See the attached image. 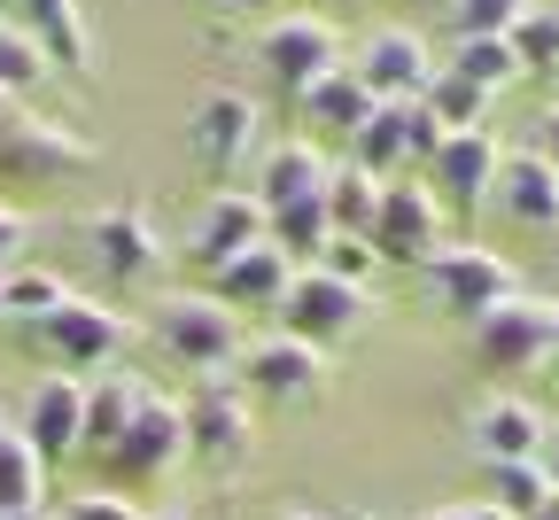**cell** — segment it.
Returning <instances> with one entry per match:
<instances>
[{
  "label": "cell",
  "mask_w": 559,
  "mask_h": 520,
  "mask_svg": "<svg viewBox=\"0 0 559 520\" xmlns=\"http://www.w3.org/2000/svg\"><path fill=\"white\" fill-rule=\"evenodd\" d=\"M156 342L194 365V374H226V365H241L249 334H241V311L218 304V295H164L156 304Z\"/></svg>",
  "instance_id": "cell-1"
},
{
  "label": "cell",
  "mask_w": 559,
  "mask_h": 520,
  "mask_svg": "<svg viewBox=\"0 0 559 520\" xmlns=\"http://www.w3.org/2000/svg\"><path fill=\"white\" fill-rule=\"evenodd\" d=\"M366 311H373V295L358 280H334L326 264H304L288 280V295H280V334H296L311 350H334L342 334L366 327Z\"/></svg>",
  "instance_id": "cell-2"
},
{
  "label": "cell",
  "mask_w": 559,
  "mask_h": 520,
  "mask_svg": "<svg viewBox=\"0 0 559 520\" xmlns=\"http://www.w3.org/2000/svg\"><path fill=\"white\" fill-rule=\"evenodd\" d=\"M249 451H257L249 389L234 374H202V389L187 397V459H202L210 474H234Z\"/></svg>",
  "instance_id": "cell-3"
},
{
  "label": "cell",
  "mask_w": 559,
  "mask_h": 520,
  "mask_svg": "<svg viewBox=\"0 0 559 520\" xmlns=\"http://www.w3.org/2000/svg\"><path fill=\"white\" fill-rule=\"evenodd\" d=\"M419 280H428V304L451 311V319H466V327H474L489 304H506V295L521 287L513 264H506L498 249H481V241H443L428 264H419Z\"/></svg>",
  "instance_id": "cell-4"
},
{
  "label": "cell",
  "mask_w": 559,
  "mask_h": 520,
  "mask_svg": "<svg viewBox=\"0 0 559 520\" xmlns=\"http://www.w3.org/2000/svg\"><path fill=\"white\" fill-rule=\"evenodd\" d=\"M474 357L498 374H551V304L528 287H513L506 304H489L474 319Z\"/></svg>",
  "instance_id": "cell-5"
},
{
  "label": "cell",
  "mask_w": 559,
  "mask_h": 520,
  "mask_svg": "<svg viewBox=\"0 0 559 520\" xmlns=\"http://www.w3.org/2000/svg\"><path fill=\"white\" fill-rule=\"evenodd\" d=\"M366 241H373L381 264H428V257L451 241V234H443V202L428 194V179H389Z\"/></svg>",
  "instance_id": "cell-6"
},
{
  "label": "cell",
  "mask_w": 559,
  "mask_h": 520,
  "mask_svg": "<svg viewBox=\"0 0 559 520\" xmlns=\"http://www.w3.org/2000/svg\"><path fill=\"white\" fill-rule=\"evenodd\" d=\"M187 459V404H171V397H140V412H132V427L102 451V466L117 474V482H164L171 466Z\"/></svg>",
  "instance_id": "cell-7"
},
{
  "label": "cell",
  "mask_w": 559,
  "mask_h": 520,
  "mask_svg": "<svg viewBox=\"0 0 559 520\" xmlns=\"http://www.w3.org/2000/svg\"><path fill=\"white\" fill-rule=\"evenodd\" d=\"M257 140H264V109H257L249 94H234V86L202 94L194 117H187V147H194V164H202L210 179H234V172L257 156Z\"/></svg>",
  "instance_id": "cell-8"
},
{
  "label": "cell",
  "mask_w": 559,
  "mask_h": 520,
  "mask_svg": "<svg viewBox=\"0 0 559 520\" xmlns=\"http://www.w3.org/2000/svg\"><path fill=\"white\" fill-rule=\"evenodd\" d=\"M257 62H264V79L296 102L304 86H319L326 70H342L349 55H342V32H334L326 16H280V24H264Z\"/></svg>",
  "instance_id": "cell-9"
},
{
  "label": "cell",
  "mask_w": 559,
  "mask_h": 520,
  "mask_svg": "<svg viewBox=\"0 0 559 520\" xmlns=\"http://www.w3.org/2000/svg\"><path fill=\"white\" fill-rule=\"evenodd\" d=\"M32 334L55 350L62 374H94V365H117L124 342H132V327H124L109 304H94V295H70V304H62L47 327H32Z\"/></svg>",
  "instance_id": "cell-10"
},
{
  "label": "cell",
  "mask_w": 559,
  "mask_h": 520,
  "mask_svg": "<svg viewBox=\"0 0 559 520\" xmlns=\"http://www.w3.org/2000/svg\"><path fill=\"white\" fill-rule=\"evenodd\" d=\"M349 70L366 79L373 102H419V94H428V79H436V47L419 39L412 24H381L358 55H349Z\"/></svg>",
  "instance_id": "cell-11"
},
{
  "label": "cell",
  "mask_w": 559,
  "mask_h": 520,
  "mask_svg": "<svg viewBox=\"0 0 559 520\" xmlns=\"http://www.w3.org/2000/svg\"><path fill=\"white\" fill-rule=\"evenodd\" d=\"M16 427H24V442L39 451V466L79 459V451H86V381H79V374H47V381L24 397Z\"/></svg>",
  "instance_id": "cell-12"
},
{
  "label": "cell",
  "mask_w": 559,
  "mask_h": 520,
  "mask_svg": "<svg viewBox=\"0 0 559 520\" xmlns=\"http://www.w3.org/2000/svg\"><path fill=\"white\" fill-rule=\"evenodd\" d=\"M498 164H506V147H498V132H489V125L443 132V147L428 156V194H436L443 210H481L489 187H498Z\"/></svg>",
  "instance_id": "cell-13"
},
{
  "label": "cell",
  "mask_w": 559,
  "mask_h": 520,
  "mask_svg": "<svg viewBox=\"0 0 559 520\" xmlns=\"http://www.w3.org/2000/svg\"><path fill=\"white\" fill-rule=\"evenodd\" d=\"M241 389L249 397H272V404H304L326 389V350L296 342V334H264L241 350Z\"/></svg>",
  "instance_id": "cell-14"
},
{
  "label": "cell",
  "mask_w": 559,
  "mask_h": 520,
  "mask_svg": "<svg viewBox=\"0 0 559 520\" xmlns=\"http://www.w3.org/2000/svg\"><path fill=\"white\" fill-rule=\"evenodd\" d=\"M489 202H498V217L521 226V234H559V164L544 156V147H521V156L498 164Z\"/></svg>",
  "instance_id": "cell-15"
},
{
  "label": "cell",
  "mask_w": 559,
  "mask_h": 520,
  "mask_svg": "<svg viewBox=\"0 0 559 520\" xmlns=\"http://www.w3.org/2000/svg\"><path fill=\"white\" fill-rule=\"evenodd\" d=\"M544 412L528 397H481L466 412V442H474V459L481 466H506V459H536L544 451Z\"/></svg>",
  "instance_id": "cell-16"
},
{
  "label": "cell",
  "mask_w": 559,
  "mask_h": 520,
  "mask_svg": "<svg viewBox=\"0 0 559 520\" xmlns=\"http://www.w3.org/2000/svg\"><path fill=\"white\" fill-rule=\"evenodd\" d=\"M257 241H264V202L241 194V187H218V194H210V210L194 217L187 257H194L202 272H218V264H234V257L257 249Z\"/></svg>",
  "instance_id": "cell-17"
},
{
  "label": "cell",
  "mask_w": 559,
  "mask_h": 520,
  "mask_svg": "<svg viewBox=\"0 0 559 520\" xmlns=\"http://www.w3.org/2000/svg\"><path fill=\"white\" fill-rule=\"evenodd\" d=\"M94 264L109 272V280H124V287H140V280H156L164 272V241H156V226H148V210H102L94 217Z\"/></svg>",
  "instance_id": "cell-18"
},
{
  "label": "cell",
  "mask_w": 559,
  "mask_h": 520,
  "mask_svg": "<svg viewBox=\"0 0 559 520\" xmlns=\"http://www.w3.org/2000/svg\"><path fill=\"white\" fill-rule=\"evenodd\" d=\"M79 164H94V147L79 132L47 125V117H24V125L0 132V172H9V179H62Z\"/></svg>",
  "instance_id": "cell-19"
},
{
  "label": "cell",
  "mask_w": 559,
  "mask_h": 520,
  "mask_svg": "<svg viewBox=\"0 0 559 520\" xmlns=\"http://www.w3.org/2000/svg\"><path fill=\"white\" fill-rule=\"evenodd\" d=\"M9 24H24L55 70H94V32L79 0H9Z\"/></svg>",
  "instance_id": "cell-20"
},
{
  "label": "cell",
  "mask_w": 559,
  "mask_h": 520,
  "mask_svg": "<svg viewBox=\"0 0 559 520\" xmlns=\"http://www.w3.org/2000/svg\"><path fill=\"white\" fill-rule=\"evenodd\" d=\"M288 280H296V264L280 257L272 241H257V249H241L234 264L210 272V295H218V304H249V311H280Z\"/></svg>",
  "instance_id": "cell-21"
},
{
  "label": "cell",
  "mask_w": 559,
  "mask_h": 520,
  "mask_svg": "<svg viewBox=\"0 0 559 520\" xmlns=\"http://www.w3.org/2000/svg\"><path fill=\"white\" fill-rule=\"evenodd\" d=\"M412 109L419 102H373V117L349 132V164L373 172V179H396L404 164H419L412 156Z\"/></svg>",
  "instance_id": "cell-22"
},
{
  "label": "cell",
  "mask_w": 559,
  "mask_h": 520,
  "mask_svg": "<svg viewBox=\"0 0 559 520\" xmlns=\"http://www.w3.org/2000/svg\"><path fill=\"white\" fill-rule=\"evenodd\" d=\"M326 156H319V147L311 140H280L272 147V156L257 164V202L264 210H288V202H304V194H326Z\"/></svg>",
  "instance_id": "cell-23"
},
{
  "label": "cell",
  "mask_w": 559,
  "mask_h": 520,
  "mask_svg": "<svg viewBox=\"0 0 559 520\" xmlns=\"http://www.w3.org/2000/svg\"><path fill=\"white\" fill-rule=\"evenodd\" d=\"M296 109H304L319 132H342V140H349V132H358V125L373 117V94H366V79H358V70L342 62V70H326L319 86H304V94H296Z\"/></svg>",
  "instance_id": "cell-24"
},
{
  "label": "cell",
  "mask_w": 559,
  "mask_h": 520,
  "mask_svg": "<svg viewBox=\"0 0 559 520\" xmlns=\"http://www.w3.org/2000/svg\"><path fill=\"white\" fill-rule=\"evenodd\" d=\"M264 241L288 257L296 272L304 264H319V249L334 241V217H326V194H304V202H288V210H264Z\"/></svg>",
  "instance_id": "cell-25"
},
{
  "label": "cell",
  "mask_w": 559,
  "mask_h": 520,
  "mask_svg": "<svg viewBox=\"0 0 559 520\" xmlns=\"http://www.w3.org/2000/svg\"><path fill=\"white\" fill-rule=\"evenodd\" d=\"M140 397H148V389H140L132 374H94V381H86V451H94V459L132 427Z\"/></svg>",
  "instance_id": "cell-26"
},
{
  "label": "cell",
  "mask_w": 559,
  "mask_h": 520,
  "mask_svg": "<svg viewBox=\"0 0 559 520\" xmlns=\"http://www.w3.org/2000/svg\"><path fill=\"white\" fill-rule=\"evenodd\" d=\"M481 474H489V505L513 512V520H544V512L559 505L544 459H506V466H481Z\"/></svg>",
  "instance_id": "cell-27"
},
{
  "label": "cell",
  "mask_w": 559,
  "mask_h": 520,
  "mask_svg": "<svg viewBox=\"0 0 559 520\" xmlns=\"http://www.w3.org/2000/svg\"><path fill=\"white\" fill-rule=\"evenodd\" d=\"M381 187H389V179H373V172H358V164H334V172H326V217H334V234L366 241L373 210H381Z\"/></svg>",
  "instance_id": "cell-28"
},
{
  "label": "cell",
  "mask_w": 559,
  "mask_h": 520,
  "mask_svg": "<svg viewBox=\"0 0 559 520\" xmlns=\"http://www.w3.org/2000/svg\"><path fill=\"white\" fill-rule=\"evenodd\" d=\"M443 70L474 79L481 94H506V86H521V79H528V70H521V55H513V39H498V32H489V39H459Z\"/></svg>",
  "instance_id": "cell-29"
},
{
  "label": "cell",
  "mask_w": 559,
  "mask_h": 520,
  "mask_svg": "<svg viewBox=\"0 0 559 520\" xmlns=\"http://www.w3.org/2000/svg\"><path fill=\"white\" fill-rule=\"evenodd\" d=\"M55 79V62H47V47L24 32V24H9V16H0V86H9L16 102H32L39 86Z\"/></svg>",
  "instance_id": "cell-30"
},
{
  "label": "cell",
  "mask_w": 559,
  "mask_h": 520,
  "mask_svg": "<svg viewBox=\"0 0 559 520\" xmlns=\"http://www.w3.org/2000/svg\"><path fill=\"white\" fill-rule=\"evenodd\" d=\"M419 102H428V117H436L443 132H474V125L489 117V102H498V94H481L474 79H459V70H436Z\"/></svg>",
  "instance_id": "cell-31"
},
{
  "label": "cell",
  "mask_w": 559,
  "mask_h": 520,
  "mask_svg": "<svg viewBox=\"0 0 559 520\" xmlns=\"http://www.w3.org/2000/svg\"><path fill=\"white\" fill-rule=\"evenodd\" d=\"M62 304H70V287L55 272H9V280H0V311H9L16 327H47Z\"/></svg>",
  "instance_id": "cell-32"
},
{
  "label": "cell",
  "mask_w": 559,
  "mask_h": 520,
  "mask_svg": "<svg viewBox=\"0 0 559 520\" xmlns=\"http://www.w3.org/2000/svg\"><path fill=\"white\" fill-rule=\"evenodd\" d=\"M39 482H47V466H39V451L24 442V427L0 442V512H32L39 505Z\"/></svg>",
  "instance_id": "cell-33"
},
{
  "label": "cell",
  "mask_w": 559,
  "mask_h": 520,
  "mask_svg": "<svg viewBox=\"0 0 559 520\" xmlns=\"http://www.w3.org/2000/svg\"><path fill=\"white\" fill-rule=\"evenodd\" d=\"M506 39H513L521 70H551V62H559V9H551V0H536V9H528Z\"/></svg>",
  "instance_id": "cell-34"
},
{
  "label": "cell",
  "mask_w": 559,
  "mask_h": 520,
  "mask_svg": "<svg viewBox=\"0 0 559 520\" xmlns=\"http://www.w3.org/2000/svg\"><path fill=\"white\" fill-rule=\"evenodd\" d=\"M528 9H536V0H451V24H459V39H489V32L506 39Z\"/></svg>",
  "instance_id": "cell-35"
},
{
  "label": "cell",
  "mask_w": 559,
  "mask_h": 520,
  "mask_svg": "<svg viewBox=\"0 0 559 520\" xmlns=\"http://www.w3.org/2000/svg\"><path fill=\"white\" fill-rule=\"evenodd\" d=\"M319 264H326L334 280H358V287H366V272H373L381 257H373V241H349V234H334V241L319 249Z\"/></svg>",
  "instance_id": "cell-36"
},
{
  "label": "cell",
  "mask_w": 559,
  "mask_h": 520,
  "mask_svg": "<svg viewBox=\"0 0 559 520\" xmlns=\"http://www.w3.org/2000/svg\"><path fill=\"white\" fill-rule=\"evenodd\" d=\"M62 520H148L132 497H117V489H86V497H70L62 505Z\"/></svg>",
  "instance_id": "cell-37"
},
{
  "label": "cell",
  "mask_w": 559,
  "mask_h": 520,
  "mask_svg": "<svg viewBox=\"0 0 559 520\" xmlns=\"http://www.w3.org/2000/svg\"><path fill=\"white\" fill-rule=\"evenodd\" d=\"M24 234H32V226H24V210H9V202H0V280L16 272V257H24Z\"/></svg>",
  "instance_id": "cell-38"
},
{
  "label": "cell",
  "mask_w": 559,
  "mask_h": 520,
  "mask_svg": "<svg viewBox=\"0 0 559 520\" xmlns=\"http://www.w3.org/2000/svg\"><path fill=\"white\" fill-rule=\"evenodd\" d=\"M428 520H513V512H498V505L481 497V505H443V512H428Z\"/></svg>",
  "instance_id": "cell-39"
},
{
  "label": "cell",
  "mask_w": 559,
  "mask_h": 520,
  "mask_svg": "<svg viewBox=\"0 0 559 520\" xmlns=\"http://www.w3.org/2000/svg\"><path fill=\"white\" fill-rule=\"evenodd\" d=\"M202 9H210V16H264L272 0H202Z\"/></svg>",
  "instance_id": "cell-40"
},
{
  "label": "cell",
  "mask_w": 559,
  "mask_h": 520,
  "mask_svg": "<svg viewBox=\"0 0 559 520\" xmlns=\"http://www.w3.org/2000/svg\"><path fill=\"white\" fill-rule=\"evenodd\" d=\"M24 117H32V109H24V102H16L9 86H0V132H9V125H24Z\"/></svg>",
  "instance_id": "cell-41"
},
{
  "label": "cell",
  "mask_w": 559,
  "mask_h": 520,
  "mask_svg": "<svg viewBox=\"0 0 559 520\" xmlns=\"http://www.w3.org/2000/svg\"><path fill=\"white\" fill-rule=\"evenodd\" d=\"M536 459H544V474H551V489H559V427L544 435V451H536Z\"/></svg>",
  "instance_id": "cell-42"
},
{
  "label": "cell",
  "mask_w": 559,
  "mask_h": 520,
  "mask_svg": "<svg viewBox=\"0 0 559 520\" xmlns=\"http://www.w3.org/2000/svg\"><path fill=\"white\" fill-rule=\"evenodd\" d=\"M544 156L559 164V109H544Z\"/></svg>",
  "instance_id": "cell-43"
},
{
  "label": "cell",
  "mask_w": 559,
  "mask_h": 520,
  "mask_svg": "<svg viewBox=\"0 0 559 520\" xmlns=\"http://www.w3.org/2000/svg\"><path fill=\"white\" fill-rule=\"evenodd\" d=\"M551 374H559V304H551Z\"/></svg>",
  "instance_id": "cell-44"
},
{
  "label": "cell",
  "mask_w": 559,
  "mask_h": 520,
  "mask_svg": "<svg viewBox=\"0 0 559 520\" xmlns=\"http://www.w3.org/2000/svg\"><path fill=\"white\" fill-rule=\"evenodd\" d=\"M0 520H47V512H39V505H32V512H0Z\"/></svg>",
  "instance_id": "cell-45"
},
{
  "label": "cell",
  "mask_w": 559,
  "mask_h": 520,
  "mask_svg": "<svg viewBox=\"0 0 559 520\" xmlns=\"http://www.w3.org/2000/svg\"><path fill=\"white\" fill-rule=\"evenodd\" d=\"M9 435H16V419H9V412H0V442H9Z\"/></svg>",
  "instance_id": "cell-46"
},
{
  "label": "cell",
  "mask_w": 559,
  "mask_h": 520,
  "mask_svg": "<svg viewBox=\"0 0 559 520\" xmlns=\"http://www.w3.org/2000/svg\"><path fill=\"white\" fill-rule=\"evenodd\" d=\"M288 520H319V512H288Z\"/></svg>",
  "instance_id": "cell-47"
},
{
  "label": "cell",
  "mask_w": 559,
  "mask_h": 520,
  "mask_svg": "<svg viewBox=\"0 0 559 520\" xmlns=\"http://www.w3.org/2000/svg\"><path fill=\"white\" fill-rule=\"evenodd\" d=\"M544 520H559V505H551V512H544Z\"/></svg>",
  "instance_id": "cell-48"
},
{
  "label": "cell",
  "mask_w": 559,
  "mask_h": 520,
  "mask_svg": "<svg viewBox=\"0 0 559 520\" xmlns=\"http://www.w3.org/2000/svg\"><path fill=\"white\" fill-rule=\"evenodd\" d=\"M156 520H179V512H156Z\"/></svg>",
  "instance_id": "cell-49"
},
{
  "label": "cell",
  "mask_w": 559,
  "mask_h": 520,
  "mask_svg": "<svg viewBox=\"0 0 559 520\" xmlns=\"http://www.w3.org/2000/svg\"><path fill=\"white\" fill-rule=\"evenodd\" d=\"M0 319H9V311H0Z\"/></svg>",
  "instance_id": "cell-50"
},
{
  "label": "cell",
  "mask_w": 559,
  "mask_h": 520,
  "mask_svg": "<svg viewBox=\"0 0 559 520\" xmlns=\"http://www.w3.org/2000/svg\"><path fill=\"white\" fill-rule=\"evenodd\" d=\"M551 9H559V0H551Z\"/></svg>",
  "instance_id": "cell-51"
}]
</instances>
